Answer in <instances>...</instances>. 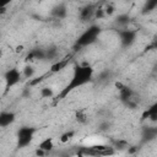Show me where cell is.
<instances>
[{"instance_id":"obj_1","label":"cell","mask_w":157,"mask_h":157,"mask_svg":"<svg viewBox=\"0 0 157 157\" xmlns=\"http://www.w3.org/2000/svg\"><path fill=\"white\" fill-rule=\"evenodd\" d=\"M94 75V69L90 65V64H76L74 66L72 70V75L70 81L67 82V85L56 94V99H63L65 98L69 93H71L72 91L87 85L88 82L92 81Z\"/></svg>"},{"instance_id":"obj_2","label":"cell","mask_w":157,"mask_h":157,"mask_svg":"<svg viewBox=\"0 0 157 157\" xmlns=\"http://www.w3.org/2000/svg\"><path fill=\"white\" fill-rule=\"evenodd\" d=\"M115 152H117L115 148L108 145H92V146L81 147L78 150L80 156L83 157H108V156H113Z\"/></svg>"},{"instance_id":"obj_3","label":"cell","mask_w":157,"mask_h":157,"mask_svg":"<svg viewBox=\"0 0 157 157\" xmlns=\"http://www.w3.org/2000/svg\"><path fill=\"white\" fill-rule=\"evenodd\" d=\"M99 33H101V27L97 26V25H91L86 31H83L78 36V38L76 39L75 45L78 47V48L88 47V45H91L92 43H94L97 40Z\"/></svg>"},{"instance_id":"obj_4","label":"cell","mask_w":157,"mask_h":157,"mask_svg":"<svg viewBox=\"0 0 157 157\" xmlns=\"http://www.w3.org/2000/svg\"><path fill=\"white\" fill-rule=\"evenodd\" d=\"M36 131H37V129L33 128V126H21L17 130V134H16V146H17V148L27 147L32 142Z\"/></svg>"},{"instance_id":"obj_5","label":"cell","mask_w":157,"mask_h":157,"mask_svg":"<svg viewBox=\"0 0 157 157\" xmlns=\"http://www.w3.org/2000/svg\"><path fill=\"white\" fill-rule=\"evenodd\" d=\"M21 78H22V71L18 70L17 67H10L4 74V81L6 88H11L16 86L21 81Z\"/></svg>"},{"instance_id":"obj_6","label":"cell","mask_w":157,"mask_h":157,"mask_svg":"<svg viewBox=\"0 0 157 157\" xmlns=\"http://www.w3.org/2000/svg\"><path fill=\"white\" fill-rule=\"evenodd\" d=\"M118 36H119L121 47H124V48L131 47L136 40V31L130 29V28H121L118 32Z\"/></svg>"},{"instance_id":"obj_7","label":"cell","mask_w":157,"mask_h":157,"mask_svg":"<svg viewBox=\"0 0 157 157\" xmlns=\"http://www.w3.org/2000/svg\"><path fill=\"white\" fill-rule=\"evenodd\" d=\"M157 139V125H150L145 126L141 132V142L148 144Z\"/></svg>"},{"instance_id":"obj_8","label":"cell","mask_w":157,"mask_h":157,"mask_svg":"<svg viewBox=\"0 0 157 157\" xmlns=\"http://www.w3.org/2000/svg\"><path fill=\"white\" fill-rule=\"evenodd\" d=\"M96 9L97 6L96 5H92V4H88L86 6H83L81 10H80V20L82 22H87V21H91L92 18H94V12H96Z\"/></svg>"},{"instance_id":"obj_9","label":"cell","mask_w":157,"mask_h":157,"mask_svg":"<svg viewBox=\"0 0 157 157\" xmlns=\"http://www.w3.org/2000/svg\"><path fill=\"white\" fill-rule=\"evenodd\" d=\"M16 120V113L12 110H2L0 113V126L7 128L9 125L13 124Z\"/></svg>"},{"instance_id":"obj_10","label":"cell","mask_w":157,"mask_h":157,"mask_svg":"<svg viewBox=\"0 0 157 157\" xmlns=\"http://www.w3.org/2000/svg\"><path fill=\"white\" fill-rule=\"evenodd\" d=\"M52 16L56 20H63L67 16V7L65 4L60 2V4H56L53 9H52Z\"/></svg>"},{"instance_id":"obj_11","label":"cell","mask_w":157,"mask_h":157,"mask_svg":"<svg viewBox=\"0 0 157 157\" xmlns=\"http://www.w3.org/2000/svg\"><path fill=\"white\" fill-rule=\"evenodd\" d=\"M142 119H148L152 123L157 121V102H155L153 104H151L142 114Z\"/></svg>"},{"instance_id":"obj_12","label":"cell","mask_w":157,"mask_h":157,"mask_svg":"<svg viewBox=\"0 0 157 157\" xmlns=\"http://www.w3.org/2000/svg\"><path fill=\"white\" fill-rule=\"evenodd\" d=\"M44 59H45V49H32L26 56L27 61H29V60H44Z\"/></svg>"},{"instance_id":"obj_13","label":"cell","mask_w":157,"mask_h":157,"mask_svg":"<svg viewBox=\"0 0 157 157\" xmlns=\"http://www.w3.org/2000/svg\"><path fill=\"white\" fill-rule=\"evenodd\" d=\"M38 148H40V150L44 151L45 153L53 151V148H54V140H53L52 137H45V139H43V140L38 144Z\"/></svg>"},{"instance_id":"obj_14","label":"cell","mask_w":157,"mask_h":157,"mask_svg":"<svg viewBox=\"0 0 157 157\" xmlns=\"http://www.w3.org/2000/svg\"><path fill=\"white\" fill-rule=\"evenodd\" d=\"M69 64V59H59V60H56L52 66H50V72H59V71H61L63 69H65L66 67V65Z\"/></svg>"},{"instance_id":"obj_15","label":"cell","mask_w":157,"mask_h":157,"mask_svg":"<svg viewBox=\"0 0 157 157\" xmlns=\"http://www.w3.org/2000/svg\"><path fill=\"white\" fill-rule=\"evenodd\" d=\"M130 22V15L129 13H119L117 17H115V23L123 28H125V26H128Z\"/></svg>"},{"instance_id":"obj_16","label":"cell","mask_w":157,"mask_h":157,"mask_svg":"<svg viewBox=\"0 0 157 157\" xmlns=\"http://www.w3.org/2000/svg\"><path fill=\"white\" fill-rule=\"evenodd\" d=\"M34 75H36V69H34L33 65L27 64V65L23 66V69H22V76H23V77L31 80V78H33Z\"/></svg>"},{"instance_id":"obj_17","label":"cell","mask_w":157,"mask_h":157,"mask_svg":"<svg viewBox=\"0 0 157 157\" xmlns=\"http://www.w3.org/2000/svg\"><path fill=\"white\" fill-rule=\"evenodd\" d=\"M112 146L115 148V151H123V150H126L128 151L129 147H130L129 142H126L124 140H117V141H114V144Z\"/></svg>"},{"instance_id":"obj_18","label":"cell","mask_w":157,"mask_h":157,"mask_svg":"<svg viewBox=\"0 0 157 157\" xmlns=\"http://www.w3.org/2000/svg\"><path fill=\"white\" fill-rule=\"evenodd\" d=\"M39 94H40L42 98H53V97H54V91H53L52 87L45 86V87H42V88H40Z\"/></svg>"},{"instance_id":"obj_19","label":"cell","mask_w":157,"mask_h":157,"mask_svg":"<svg viewBox=\"0 0 157 157\" xmlns=\"http://www.w3.org/2000/svg\"><path fill=\"white\" fill-rule=\"evenodd\" d=\"M74 136H75V131H74V130H69V131H65V132H63V134L60 135L59 141H60L61 144H66V142H69Z\"/></svg>"},{"instance_id":"obj_20","label":"cell","mask_w":157,"mask_h":157,"mask_svg":"<svg viewBox=\"0 0 157 157\" xmlns=\"http://www.w3.org/2000/svg\"><path fill=\"white\" fill-rule=\"evenodd\" d=\"M75 119H76V121H77L78 124H85L88 118H87V114L85 113V110L80 109V110H77V112L75 113Z\"/></svg>"},{"instance_id":"obj_21","label":"cell","mask_w":157,"mask_h":157,"mask_svg":"<svg viewBox=\"0 0 157 157\" xmlns=\"http://www.w3.org/2000/svg\"><path fill=\"white\" fill-rule=\"evenodd\" d=\"M56 56H58V49L55 47H50L45 49V59L53 60V59H56Z\"/></svg>"},{"instance_id":"obj_22","label":"cell","mask_w":157,"mask_h":157,"mask_svg":"<svg viewBox=\"0 0 157 157\" xmlns=\"http://www.w3.org/2000/svg\"><path fill=\"white\" fill-rule=\"evenodd\" d=\"M156 7H157V1L150 0V1H147V2L145 4V6H144V12H151V11L155 10Z\"/></svg>"},{"instance_id":"obj_23","label":"cell","mask_w":157,"mask_h":157,"mask_svg":"<svg viewBox=\"0 0 157 157\" xmlns=\"http://www.w3.org/2000/svg\"><path fill=\"white\" fill-rule=\"evenodd\" d=\"M107 15H105V12H104V9L102 7V6H98L97 9H96V12H94V18L96 20H102V18H104Z\"/></svg>"},{"instance_id":"obj_24","label":"cell","mask_w":157,"mask_h":157,"mask_svg":"<svg viewBox=\"0 0 157 157\" xmlns=\"http://www.w3.org/2000/svg\"><path fill=\"white\" fill-rule=\"evenodd\" d=\"M104 12H105V15L107 16H112L114 12H115V7H114V5L113 4H109V2H107L105 5H104Z\"/></svg>"},{"instance_id":"obj_25","label":"cell","mask_w":157,"mask_h":157,"mask_svg":"<svg viewBox=\"0 0 157 157\" xmlns=\"http://www.w3.org/2000/svg\"><path fill=\"white\" fill-rule=\"evenodd\" d=\"M146 49H157V34L152 38V40H151V43L146 47Z\"/></svg>"},{"instance_id":"obj_26","label":"cell","mask_w":157,"mask_h":157,"mask_svg":"<svg viewBox=\"0 0 157 157\" xmlns=\"http://www.w3.org/2000/svg\"><path fill=\"white\" fill-rule=\"evenodd\" d=\"M44 155H45V152L37 147V150H36V156H37V157H43Z\"/></svg>"},{"instance_id":"obj_27","label":"cell","mask_w":157,"mask_h":157,"mask_svg":"<svg viewBox=\"0 0 157 157\" xmlns=\"http://www.w3.org/2000/svg\"><path fill=\"white\" fill-rule=\"evenodd\" d=\"M101 130H108L109 129V124L108 123H103V124H101V128H99Z\"/></svg>"},{"instance_id":"obj_28","label":"cell","mask_w":157,"mask_h":157,"mask_svg":"<svg viewBox=\"0 0 157 157\" xmlns=\"http://www.w3.org/2000/svg\"><path fill=\"white\" fill-rule=\"evenodd\" d=\"M23 50V45H17L16 47V53H21Z\"/></svg>"},{"instance_id":"obj_29","label":"cell","mask_w":157,"mask_h":157,"mask_svg":"<svg viewBox=\"0 0 157 157\" xmlns=\"http://www.w3.org/2000/svg\"><path fill=\"white\" fill-rule=\"evenodd\" d=\"M5 11H6V6H1L0 7V13L2 15V13H5Z\"/></svg>"}]
</instances>
